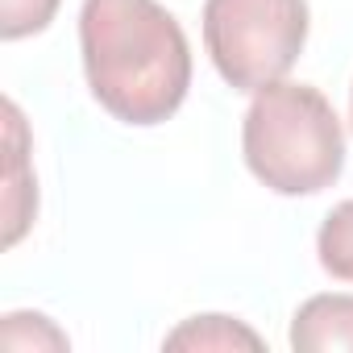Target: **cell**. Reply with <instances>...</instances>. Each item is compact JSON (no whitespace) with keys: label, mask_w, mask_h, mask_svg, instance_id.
I'll return each instance as SVG.
<instances>
[{"label":"cell","mask_w":353,"mask_h":353,"mask_svg":"<svg viewBox=\"0 0 353 353\" xmlns=\"http://www.w3.org/2000/svg\"><path fill=\"white\" fill-rule=\"evenodd\" d=\"M79 54L96 104L125 125H162L192 88V46L158 0H83Z\"/></svg>","instance_id":"cell-1"},{"label":"cell","mask_w":353,"mask_h":353,"mask_svg":"<svg viewBox=\"0 0 353 353\" xmlns=\"http://www.w3.org/2000/svg\"><path fill=\"white\" fill-rule=\"evenodd\" d=\"M250 174L274 196H316L345 170V129L312 83H266L241 121Z\"/></svg>","instance_id":"cell-2"},{"label":"cell","mask_w":353,"mask_h":353,"mask_svg":"<svg viewBox=\"0 0 353 353\" xmlns=\"http://www.w3.org/2000/svg\"><path fill=\"white\" fill-rule=\"evenodd\" d=\"M307 42V0H204V46L233 92L279 83Z\"/></svg>","instance_id":"cell-3"},{"label":"cell","mask_w":353,"mask_h":353,"mask_svg":"<svg viewBox=\"0 0 353 353\" xmlns=\"http://www.w3.org/2000/svg\"><path fill=\"white\" fill-rule=\"evenodd\" d=\"M291 349L353 353V295H312L291 316Z\"/></svg>","instance_id":"cell-4"},{"label":"cell","mask_w":353,"mask_h":353,"mask_svg":"<svg viewBox=\"0 0 353 353\" xmlns=\"http://www.w3.org/2000/svg\"><path fill=\"white\" fill-rule=\"evenodd\" d=\"M166 349H262V336L233 316H192L166 336Z\"/></svg>","instance_id":"cell-5"},{"label":"cell","mask_w":353,"mask_h":353,"mask_svg":"<svg viewBox=\"0 0 353 353\" xmlns=\"http://www.w3.org/2000/svg\"><path fill=\"white\" fill-rule=\"evenodd\" d=\"M316 254H320V266L341 279V283H353V200L336 204L320 233H316Z\"/></svg>","instance_id":"cell-6"},{"label":"cell","mask_w":353,"mask_h":353,"mask_svg":"<svg viewBox=\"0 0 353 353\" xmlns=\"http://www.w3.org/2000/svg\"><path fill=\"white\" fill-rule=\"evenodd\" d=\"M59 13V0H0V38L17 42L42 34Z\"/></svg>","instance_id":"cell-7"},{"label":"cell","mask_w":353,"mask_h":353,"mask_svg":"<svg viewBox=\"0 0 353 353\" xmlns=\"http://www.w3.org/2000/svg\"><path fill=\"white\" fill-rule=\"evenodd\" d=\"M349 121H353V88H349Z\"/></svg>","instance_id":"cell-8"}]
</instances>
